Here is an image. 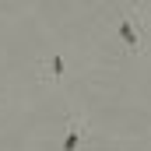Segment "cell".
Listing matches in <instances>:
<instances>
[{"mask_svg": "<svg viewBox=\"0 0 151 151\" xmlns=\"http://www.w3.org/2000/svg\"><path fill=\"white\" fill-rule=\"evenodd\" d=\"M113 46L119 49V60H134L144 56L151 49V21H148V7L144 4H119L113 18Z\"/></svg>", "mask_w": 151, "mask_h": 151, "instance_id": "1", "label": "cell"}, {"mask_svg": "<svg viewBox=\"0 0 151 151\" xmlns=\"http://www.w3.org/2000/svg\"><path fill=\"white\" fill-rule=\"evenodd\" d=\"M91 141V123L84 116H70L60 137V151H84V144Z\"/></svg>", "mask_w": 151, "mask_h": 151, "instance_id": "2", "label": "cell"}, {"mask_svg": "<svg viewBox=\"0 0 151 151\" xmlns=\"http://www.w3.org/2000/svg\"><path fill=\"white\" fill-rule=\"evenodd\" d=\"M63 74H67V53H63V49L49 53V56L39 63V81H42V84H60Z\"/></svg>", "mask_w": 151, "mask_h": 151, "instance_id": "3", "label": "cell"}]
</instances>
